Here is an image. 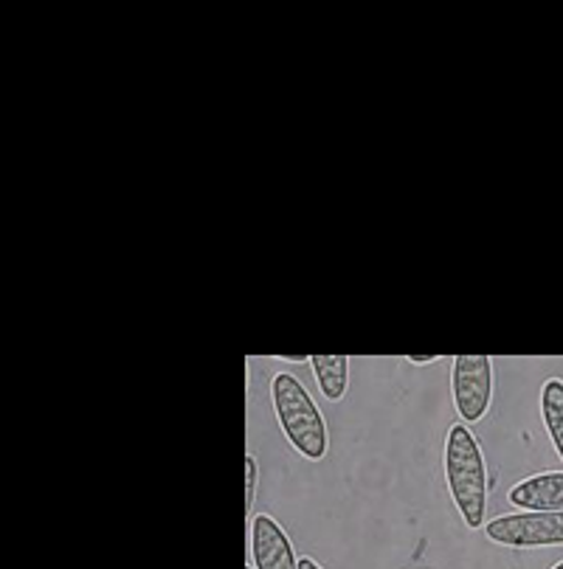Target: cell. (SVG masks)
I'll use <instances>...</instances> for the list:
<instances>
[{"mask_svg": "<svg viewBox=\"0 0 563 569\" xmlns=\"http://www.w3.org/2000/svg\"><path fill=\"white\" fill-rule=\"evenodd\" d=\"M299 569H324V567H321V563L315 561V558L304 556V558H299Z\"/></svg>", "mask_w": 563, "mask_h": 569, "instance_id": "cell-10", "label": "cell"}, {"mask_svg": "<svg viewBox=\"0 0 563 569\" xmlns=\"http://www.w3.org/2000/svg\"><path fill=\"white\" fill-rule=\"evenodd\" d=\"M409 361L412 363H436L440 361V356H409Z\"/></svg>", "mask_w": 563, "mask_h": 569, "instance_id": "cell-12", "label": "cell"}, {"mask_svg": "<svg viewBox=\"0 0 563 569\" xmlns=\"http://www.w3.org/2000/svg\"><path fill=\"white\" fill-rule=\"evenodd\" d=\"M249 569H254V567H249Z\"/></svg>", "mask_w": 563, "mask_h": 569, "instance_id": "cell-14", "label": "cell"}, {"mask_svg": "<svg viewBox=\"0 0 563 569\" xmlns=\"http://www.w3.org/2000/svg\"><path fill=\"white\" fill-rule=\"evenodd\" d=\"M485 536L513 550L563 545V510H527L487 521Z\"/></svg>", "mask_w": 563, "mask_h": 569, "instance_id": "cell-3", "label": "cell"}, {"mask_svg": "<svg viewBox=\"0 0 563 569\" xmlns=\"http://www.w3.org/2000/svg\"><path fill=\"white\" fill-rule=\"evenodd\" d=\"M257 482H260V466H257V457H245V513L254 510L257 502Z\"/></svg>", "mask_w": 563, "mask_h": 569, "instance_id": "cell-9", "label": "cell"}, {"mask_svg": "<svg viewBox=\"0 0 563 569\" xmlns=\"http://www.w3.org/2000/svg\"><path fill=\"white\" fill-rule=\"evenodd\" d=\"M279 361H285V363H310V356H279Z\"/></svg>", "mask_w": 563, "mask_h": 569, "instance_id": "cell-11", "label": "cell"}, {"mask_svg": "<svg viewBox=\"0 0 563 569\" xmlns=\"http://www.w3.org/2000/svg\"><path fill=\"white\" fill-rule=\"evenodd\" d=\"M445 482L462 521L471 530L485 527L491 479H487L485 451L465 423H454L445 437Z\"/></svg>", "mask_w": 563, "mask_h": 569, "instance_id": "cell-1", "label": "cell"}, {"mask_svg": "<svg viewBox=\"0 0 563 569\" xmlns=\"http://www.w3.org/2000/svg\"><path fill=\"white\" fill-rule=\"evenodd\" d=\"M507 502L521 510H563V471H544L521 479L510 488Z\"/></svg>", "mask_w": 563, "mask_h": 569, "instance_id": "cell-6", "label": "cell"}, {"mask_svg": "<svg viewBox=\"0 0 563 569\" xmlns=\"http://www.w3.org/2000/svg\"><path fill=\"white\" fill-rule=\"evenodd\" d=\"M552 569H563V561H557V563H555V567H552Z\"/></svg>", "mask_w": 563, "mask_h": 569, "instance_id": "cell-13", "label": "cell"}, {"mask_svg": "<svg viewBox=\"0 0 563 569\" xmlns=\"http://www.w3.org/2000/svg\"><path fill=\"white\" fill-rule=\"evenodd\" d=\"M310 370L321 395L333 403H339L350 387V358L346 356H310Z\"/></svg>", "mask_w": 563, "mask_h": 569, "instance_id": "cell-7", "label": "cell"}, {"mask_svg": "<svg viewBox=\"0 0 563 569\" xmlns=\"http://www.w3.org/2000/svg\"><path fill=\"white\" fill-rule=\"evenodd\" d=\"M251 561L254 569H299L293 541L273 516L260 513L251 519Z\"/></svg>", "mask_w": 563, "mask_h": 569, "instance_id": "cell-5", "label": "cell"}, {"mask_svg": "<svg viewBox=\"0 0 563 569\" xmlns=\"http://www.w3.org/2000/svg\"><path fill=\"white\" fill-rule=\"evenodd\" d=\"M451 370L454 409L465 423L485 420L493 403V358L491 356H456Z\"/></svg>", "mask_w": 563, "mask_h": 569, "instance_id": "cell-4", "label": "cell"}, {"mask_svg": "<svg viewBox=\"0 0 563 569\" xmlns=\"http://www.w3.org/2000/svg\"><path fill=\"white\" fill-rule=\"evenodd\" d=\"M541 420L552 440V449L563 462V378H550L541 387Z\"/></svg>", "mask_w": 563, "mask_h": 569, "instance_id": "cell-8", "label": "cell"}, {"mask_svg": "<svg viewBox=\"0 0 563 569\" xmlns=\"http://www.w3.org/2000/svg\"><path fill=\"white\" fill-rule=\"evenodd\" d=\"M271 398L273 409H277V420L282 435L288 437L293 449L310 462H319L328 457L330 437L324 415L310 398L304 383L293 378L291 372H277L271 381Z\"/></svg>", "mask_w": 563, "mask_h": 569, "instance_id": "cell-2", "label": "cell"}]
</instances>
